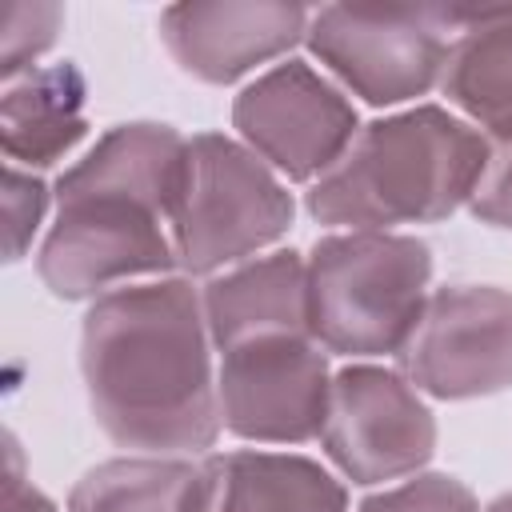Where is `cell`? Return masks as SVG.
Segmentation results:
<instances>
[{
	"label": "cell",
	"instance_id": "cell-1",
	"mask_svg": "<svg viewBox=\"0 0 512 512\" xmlns=\"http://www.w3.org/2000/svg\"><path fill=\"white\" fill-rule=\"evenodd\" d=\"M204 296L184 276L124 284L88 304L80 376L104 436L144 456H196L220 436Z\"/></svg>",
	"mask_w": 512,
	"mask_h": 512
},
{
	"label": "cell",
	"instance_id": "cell-2",
	"mask_svg": "<svg viewBox=\"0 0 512 512\" xmlns=\"http://www.w3.org/2000/svg\"><path fill=\"white\" fill-rule=\"evenodd\" d=\"M188 136L168 124L108 128L52 188V220L36 272L64 300H96L124 284L172 276L168 212Z\"/></svg>",
	"mask_w": 512,
	"mask_h": 512
},
{
	"label": "cell",
	"instance_id": "cell-3",
	"mask_svg": "<svg viewBox=\"0 0 512 512\" xmlns=\"http://www.w3.org/2000/svg\"><path fill=\"white\" fill-rule=\"evenodd\" d=\"M492 144L464 116L416 104L372 120L308 188V212L340 232H392L472 200Z\"/></svg>",
	"mask_w": 512,
	"mask_h": 512
},
{
	"label": "cell",
	"instance_id": "cell-4",
	"mask_svg": "<svg viewBox=\"0 0 512 512\" xmlns=\"http://www.w3.org/2000/svg\"><path fill=\"white\" fill-rule=\"evenodd\" d=\"M304 272L308 336L348 360L400 356L432 296V252L408 232H332Z\"/></svg>",
	"mask_w": 512,
	"mask_h": 512
},
{
	"label": "cell",
	"instance_id": "cell-5",
	"mask_svg": "<svg viewBox=\"0 0 512 512\" xmlns=\"http://www.w3.org/2000/svg\"><path fill=\"white\" fill-rule=\"evenodd\" d=\"M292 212L288 180L240 136H188L168 212L176 264L184 272L216 276L272 252V244L292 228Z\"/></svg>",
	"mask_w": 512,
	"mask_h": 512
},
{
	"label": "cell",
	"instance_id": "cell-6",
	"mask_svg": "<svg viewBox=\"0 0 512 512\" xmlns=\"http://www.w3.org/2000/svg\"><path fill=\"white\" fill-rule=\"evenodd\" d=\"M464 20L468 8L460 4H328L312 12L304 44L344 92H356L376 108H392L444 80Z\"/></svg>",
	"mask_w": 512,
	"mask_h": 512
},
{
	"label": "cell",
	"instance_id": "cell-7",
	"mask_svg": "<svg viewBox=\"0 0 512 512\" xmlns=\"http://www.w3.org/2000/svg\"><path fill=\"white\" fill-rule=\"evenodd\" d=\"M320 444L344 480L384 488L424 472L436 452V420L404 372L360 360L332 372Z\"/></svg>",
	"mask_w": 512,
	"mask_h": 512
},
{
	"label": "cell",
	"instance_id": "cell-8",
	"mask_svg": "<svg viewBox=\"0 0 512 512\" xmlns=\"http://www.w3.org/2000/svg\"><path fill=\"white\" fill-rule=\"evenodd\" d=\"M220 424L248 444L320 440L328 420L332 372L308 332L260 336L220 352Z\"/></svg>",
	"mask_w": 512,
	"mask_h": 512
},
{
	"label": "cell",
	"instance_id": "cell-9",
	"mask_svg": "<svg viewBox=\"0 0 512 512\" xmlns=\"http://www.w3.org/2000/svg\"><path fill=\"white\" fill-rule=\"evenodd\" d=\"M236 136L284 180H320L356 140L348 92L308 60L264 68L232 104Z\"/></svg>",
	"mask_w": 512,
	"mask_h": 512
},
{
	"label": "cell",
	"instance_id": "cell-10",
	"mask_svg": "<svg viewBox=\"0 0 512 512\" xmlns=\"http://www.w3.org/2000/svg\"><path fill=\"white\" fill-rule=\"evenodd\" d=\"M400 372L436 400L504 392L512 384V292L496 284L432 288L400 348Z\"/></svg>",
	"mask_w": 512,
	"mask_h": 512
},
{
	"label": "cell",
	"instance_id": "cell-11",
	"mask_svg": "<svg viewBox=\"0 0 512 512\" xmlns=\"http://www.w3.org/2000/svg\"><path fill=\"white\" fill-rule=\"evenodd\" d=\"M312 8L268 0H212L172 4L160 12V40L168 56L204 84H232L308 36Z\"/></svg>",
	"mask_w": 512,
	"mask_h": 512
},
{
	"label": "cell",
	"instance_id": "cell-12",
	"mask_svg": "<svg viewBox=\"0 0 512 512\" xmlns=\"http://www.w3.org/2000/svg\"><path fill=\"white\" fill-rule=\"evenodd\" d=\"M180 512H348V496L300 452L232 448L196 460Z\"/></svg>",
	"mask_w": 512,
	"mask_h": 512
},
{
	"label": "cell",
	"instance_id": "cell-13",
	"mask_svg": "<svg viewBox=\"0 0 512 512\" xmlns=\"http://www.w3.org/2000/svg\"><path fill=\"white\" fill-rule=\"evenodd\" d=\"M200 296L216 352L260 336L308 332V272L296 252L272 248L216 272Z\"/></svg>",
	"mask_w": 512,
	"mask_h": 512
},
{
	"label": "cell",
	"instance_id": "cell-14",
	"mask_svg": "<svg viewBox=\"0 0 512 512\" xmlns=\"http://www.w3.org/2000/svg\"><path fill=\"white\" fill-rule=\"evenodd\" d=\"M88 84L76 64H40L4 84L0 144L8 164L40 172L60 164L88 132Z\"/></svg>",
	"mask_w": 512,
	"mask_h": 512
},
{
	"label": "cell",
	"instance_id": "cell-15",
	"mask_svg": "<svg viewBox=\"0 0 512 512\" xmlns=\"http://www.w3.org/2000/svg\"><path fill=\"white\" fill-rule=\"evenodd\" d=\"M440 88L472 128L512 140V8H468Z\"/></svg>",
	"mask_w": 512,
	"mask_h": 512
},
{
	"label": "cell",
	"instance_id": "cell-16",
	"mask_svg": "<svg viewBox=\"0 0 512 512\" xmlns=\"http://www.w3.org/2000/svg\"><path fill=\"white\" fill-rule=\"evenodd\" d=\"M196 460L188 456H116L88 468L72 496L68 512H180Z\"/></svg>",
	"mask_w": 512,
	"mask_h": 512
},
{
	"label": "cell",
	"instance_id": "cell-17",
	"mask_svg": "<svg viewBox=\"0 0 512 512\" xmlns=\"http://www.w3.org/2000/svg\"><path fill=\"white\" fill-rule=\"evenodd\" d=\"M64 8L48 0H0V76L4 84L40 68V56L56 44Z\"/></svg>",
	"mask_w": 512,
	"mask_h": 512
},
{
	"label": "cell",
	"instance_id": "cell-18",
	"mask_svg": "<svg viewBox=\"0 0 512 512\" xmlns=\"http://www.w3.org/2000/svg\"><path fill=\"white\" fill-rule=\"evenodd\" d=\"M52 212V192L40 180V172L16 168L4 160V256L16 264L28 256V248L36 244Z\"/></svg>",
	"mask_w": 512,
	"mask_h": 512
},
{
	"label": "cell",
	"instance_id": "cell-19",
	"mask_svg": "<svg viewBox=\"0 0 512 512\" xmlns=\"http://www.w3.org/2000/svg\"><path fill=\"white\" fill-rule=\"evenodd\" d=\"M356 512H480L464 480L444 472H416L408 480L384 484Z\"/></svg>",
	"mask_w": 512,
	"mask_h": 512
},
{
	"label": "cell",
	"instance_id": "cell-20",
	"mask_svg": "<svg viewBox=\"0 0 512 512\" xmlns=\"http://www.w3.org/2000/svg\"><path fill=\"white\" fill-rule=\"evenodd\" d=\"M468 208L492 228H512V140H496V148L488 152Z\"/></svg>",
	"mask_w": 512,
	"mask_h": 512
},
{
	"label": "cell",
	"instance_id": "cell-21",
	"mask_svg": "<svg viewBox=\"0 0 512 512\" xmlns=\"http://www.w3.org/2000/svg\"><path fill=\"white\" fill-rule=\"evenodd\" d=\"M0 512H56V504L32 484L20 460V444L8 436L4 444V492H0Z\"/></svg>",
	"mask_w": 512,
	"mask_h": 512
},
{
	"label": "cell",
	"instance_id": "cell-22",
	"mask_svg": "<svg viewBox=\"0 0 512 512\" xmlns=\"http://www.w3.org/2000/svg\"><path fill=\"white\" fill-rule=\"evenodd\" d=\"M484 512H512V492H504V496H496V500H492V504H488Z\"/></svg>",
	"mask_w": 512,
	"mask_h": 512
}]
</instances>
